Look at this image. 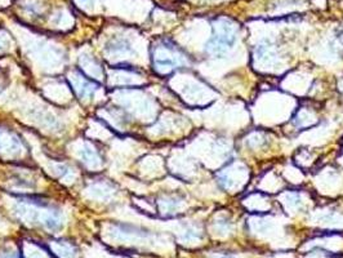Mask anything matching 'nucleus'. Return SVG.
Returning <instances> with one entry per match:
<instances>
[{
    "label": "nucleus",
    "mask_w": 343,
    "mask_h": 258,
    "mask_svg": "<svg viewBox=\"0 0 343 258\" xmlns=\"http://www.w3.org/2000/svg\"><path fill=\"white\" fill-rule=\"evenodd\" d=\"M236 40V32L234 26L230 23H219L215 26V34L208 43L207 52L215 57L226 53V50L234 45Z\"/></svg>",
    "instance_id": "f257e3e1"
}]
</instances>
